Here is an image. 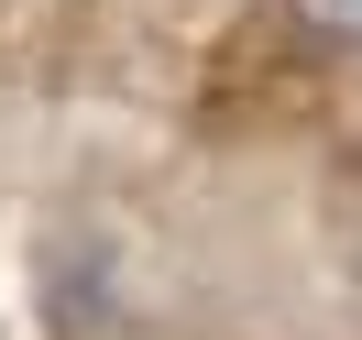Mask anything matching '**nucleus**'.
Wrapping results in <instances>:
<instances>
[{
	"label": "nucleus",
	"instance_id": "nucleus-1",
	"mask_svg": "<svg viewBox=\"0 0 362 340\" xmlns=\"http://www.w3.org/2000/svg\"><path fill=\"white\" fill-rule=\"evenodd\" d=\"M296 23H308L318 45H362V0H296Z\"/></svg>",
	"mask_w": 362,
	"mask_h": 340
}]
</instances>
